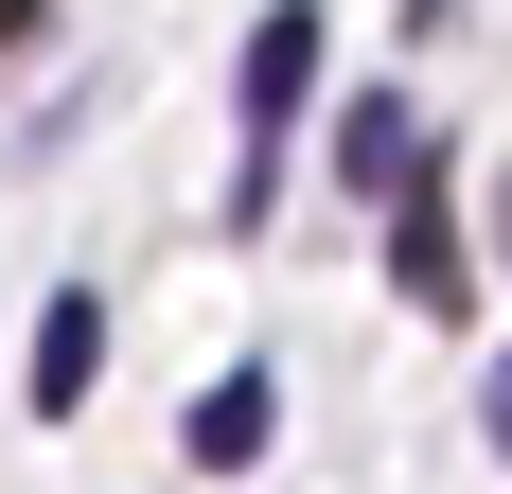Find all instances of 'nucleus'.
<instances>
[{
	"instance_id": "nucleus-1",
	"label": "nucleus",
	"mask_w": 512,
	"mask_h": 494,
	"mask_svg": "<svg viewBox=\"0 0 512 494\" xmlns=\"http://www.w3.org/2000/svg\"><path fill=\"white\" fill-rule=\"evenodd\" d=\"M230 89H248V159H230V212H265V195H283V142H301V89H318V0H283V18H265Z\"/></svg>"
},
{
	"instance_id": "nucleus-2",
	"label": "nucleus",
	"mask_w": 512,
	"mask_h": 494,
	"mask_svg": "<svg viewBox=\"0 0 512 494\" xmlns=\"http://www.w3.org/2000/svg\"><path fill=\"white\" fill-rule=\"evenodd\" d=\"M336 177H354V195H424V177H442L424 106L407 89H354V106H336Z\"/></svg>"
},
{
	"instance_id": "nucleus-3",
	"label": "nucleus",
	"mask_w": 512,
	"mask_h": 494,
	"mask_svg": "<svg viewBox=\"0 0 512 494\" xmlns=\"http://www.w3.org/2000/svg\"><path fill=\"white\" fill-rule=\"evenodd\" d=\"M89 371H106V300L53 283V300H36V424H71V406H89Z\"/></svg>"
},
{
	"instance_id": "nucleus-4",
	"label": "nucleus",
	"mask_w": 512,
	"mask_h": 494,
	"mask_svg": "<svg viewBox=\"0 0 512 494\" xmlns=\"http://www.w3.org/2000/svg\"><path fill=\"white\" fill-rule=\"evenodd\" d=\"M389 283H407L424 318H460V212H442V177H424V195H389Z\"/></svg>"
},
{
	"instance_id": "nucleus-5",
	"label": "nucleus",
	"mask_w": 512,
	"mask_h": 494,
	"mask_svg": "<svg viewBox=\"0 0 512 494\" xmlns=\"http://www.w3.org/2000/svg\"><path fill=\"white\" fill-rule=\"evenodd\" d=\"M265 442H283V389H265V371H212L195 389V477H248Z\"/></svg>"
}]
</instances>
